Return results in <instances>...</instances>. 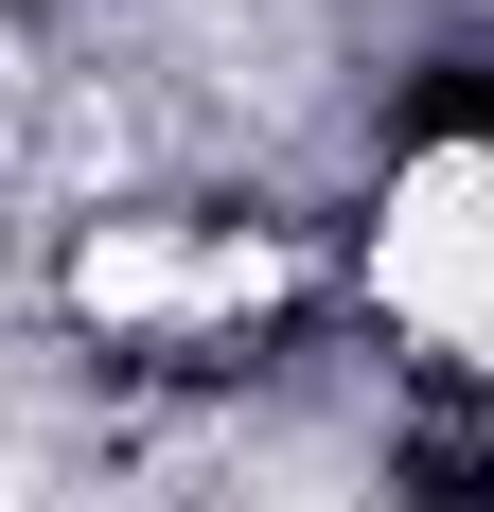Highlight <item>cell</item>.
I'll return each instance as SVG.
<instances>
[{
	"label": "cell",
	"mask_w": 494,
	"mask_h": 512,
	"mask_svg": "<svg viewBox=\"0 0 494 512\" xmlns=\"http://www.w3.org/2000/svg\"><path fill=\"white\" fill-rule=\"evenodd\" d=\"M371 283H389L406 336L494 371V142H442L389 177V230H371Z\"/></svg>",
	"instance_id": "1"
},
{
	"label": "cell",
	"mask_w": 494,
	"mask_h": 512,
	"mask_svg": "<svg viewBox=\"0 0 494 512\" xmlns=\"http://www.w3.org/2000/svg\"><path fill=\"white\" fill-rule=\"evenodd\" d=\"M0 512H18V442H0Z\"/></svg>",
	"instance_id": "2"
}]
</instances>
